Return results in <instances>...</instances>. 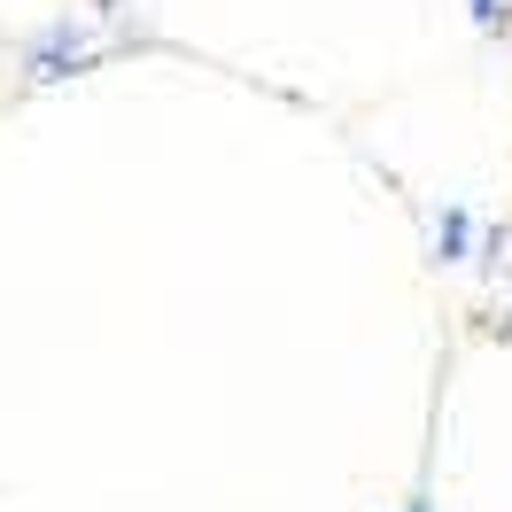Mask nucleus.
<instances>
[{
	"label": "nucleus",
	"mask_w": 512,
	"mask_h": 512,
	"mask_svg": "<svg viewBox=\"0 0 512 512\" xmlns=\"http://www.w3.org/2000/svg\"><path fill=\"white\" fill-rule=\"evenodd\" d=\"M474 16H481V24H497V16H505V0H474Z\"/></svg>",
	"instance_id": "1"
}]
</instances>
